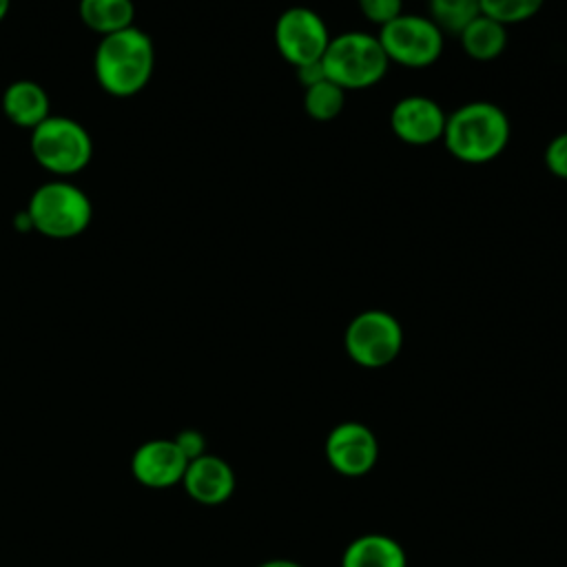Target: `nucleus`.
<instances>
[{
	"instance_id": "f257e3e1",
	"label": "nucleus",
	"mask_w": 567,
	"mask_h": 567,
	"mask_svg": "<svg viewBox=\"0 0 567 567\" xmlns=\"http://www.w3.org/2000/svg\"><path fill=\"white\" fill-rule=\"evenodd\" d=\"M512 126L507 113L487 100H472L447 113L445 151L465 164H487L503 155Z\"/></svg>"
},
{
	"instance_id": "f03ea898",
	"label": "nucleus",
	"mask_w": 567,
	"mask_h": 567,
	"mask_svg": "<svg viewBox=\"0 0 567 567\" xmlns=\"http://www.w3.org/2000/svg\"><path fill=\"white\" fill-rule=\"evenodd\" d=\"M93 69L97 84L106 93L115 97H131L140 93L153 75L155 47L142 29L128 27L100 40Z\"/></svg>"
},
{
	"instance_id": "7ed1b4c3",
	"label": "nucleus",
	"mask_w": 567,
	"mask_h": 567,
	"mask_svg": "<svg viewBox=\"0 0 567 567\" xmlns=\"http://www.w3.org/2000/svg\"><path fill=\"white\" fill-rule=\"evenodd\" d=\"M326 78L346 93L379 84L388 73V55L374 33L346 31L332 35L321 58Z\"/></svg>"
},
{
	"instance_id": "20e7f679",
	"label": "nucleus",
	"mask_w": 567,
	"mask_h": 567,
	"mask_svg": "<svg viewBox=\"0 0 567 567\" xmlns=\"http://www.w3.org/2000/svg\"><path fill=\"white\" fill-rule=\"evenodd\" d=\"M27 215L31 228L51 239H71L84 233L93 217L89 195L64 179H53L35 188Z\"/></svg>"
},
{
	"instance_id": "39448f33",
	"label": "nucleus",
	"mask_w": 567,
	"mask_h": 567,
	"mask_svg": "<svg viewBox=\"0 0 567 567\" xmlns=\"http://www.w3.org/2000/svg\"><path fill=\"white\" fill-rule=\"evenodd\" d=\"M31 153L44 171L69 177L89 166L93 140L80 122L64 115H49L31 133Z\"/></svg>"
},
{
	"instance_id": "423d86ee",
	"label": "nucleus",
	"mask_w": 567,
	"mask_h": 567,
	"mask_svg": "<svg viewBox=\"0 0 567 567\" xmlns=\"http://www.w3.org/2000/svg\"><path fill=\"white\" fill-rule=\"evenodd\" d=\"M346 354L361 368H385L403 348L399 319L381 308H370L350 319L343 332Z\"/></svg>"
},
{
	"instance_id": "0eeeda50",
	"label": "nucleus",
	"mask_w": 567,
	"mask_h": 567,
	"mask_svg": "<svg viewBox=\"0 0 567 567\" xmlns=\"http://www.w3.org/2000/svg\"><path fill=\"white\" fill-rule=\"evenodd\" d=\"M388 62L405 69H427L439 62L443 53V31L419 13H401L377 33Z\"/></svg>"
},
{
	"instance_id": "6e6552de",
	"label": "nucleus",
	"mask_w": 567,
	"mask_h": 567,
	"mask_svg": "<svg viewBox=\"0 0 567 567\" xmlns=\"http://www.w3.org/2000/svg\"><path fill=\"white\" fill-rule=\"evenodd\" d=\"M330 38L326 20L310 7H288L275 22V47L295 69L319 62Z\"/></svg>"
},
{
	"instance_id": "1a4fd4ad",
	"label": "nucleus",
	"mask_w": 567,
	"mask_h": 567,
	"mask_svg": "<svg viewBox=\"0 0 567 567\" xmlns=\"http://www.w3.org/2000/svg\"><path fill=\"white\" fill-rule=\"evenodd\" d=\"M326 458L334 472L348 478L368 474L379 461V441L361 421L337 423L326 436Z\"/></svg>"
},
{
	"instance_id": "9d476101",
	"label": "nucleus",
	"mask_w": 567,
	"mask_h": 567,
	"mask_svg": "<svg viewBox=\"0 0 567 567\" xmlns=\"http://www.w3.org/2000/svg\"><path fill=\"white\" fill-rule=\"evenodd\" d=\"M447 113L427 95H405L390 111V131L410 146H427L443 140Z\"/></svg>"
},
{
	"instance_id": "9b49d317",
	"label": "nucleus",
	"mask_w": 567,
	"mask_h": 567,
	"mask_svg": "<svg viewBox=\"0 0 567 567\" xmlns=\"http://www.w3.org/2000/svg\"><path fill=\"white\" fill-rule=\"evenodd\" d=\"M133 474L148 487H168L184 478L188 458L175 441H148L133 454Z\"/></svg>"
},
{
	"instance_id": "f8f14e48",
	"label": "nucleus",
	"mask_w": 567,
	"mask_h": 567,
	"mask_svg": "<svg viewBox=\"0 0 567 567\" xmlns=\"http://www.w3.org/2000/svg\"><path fill=\"white\" fill-rule=\"evenodd\" d=\"M190 498L204 505L224 503L235 489V474L230 465L213 454H202L193 458L182 478Z\"/></svg>"
},
{
	"instance_id": "ddd939ff",
	"label": "nucleus",
	"mask_w": 567,
	"mask_h": 567,
	"mask_svg": "<svg viewBox=\"0 0 567 567\" xmlns=\"http://www.w3.org/2000/svg\"><path fill=\"white\" fill-rule=\"evenodd\" d=\"M341 567H408L405 549L388 534L357 536L341 556Z\"/></svg>"
},
{
	"instance_id": "4468645a",
	"label": "nucleus",
	"mask_w": 567,
	"mask_h": 567,
	"mask_svg": "<svg viewBox=\"0 0 567 567\" xmlns=\"http://www.w3.org/2000/svg\"><path fill=\"white\" fill-rule=\"evenodd\" d=\"M2 111L13 124L33 131L51 115L49 95L38 82L16 80L2 95Z\"/></svg>"
},
{
	"instance_id": "2eb2a0df",
	"label": "nucleus",
	"mask_w": 567,
	"mask_h": 567,
	"mask_svg": "<svg viewBox=\"0 0 567 567\" xmlns=\"http://www.w3.org/2000/svg\"><path fill=\"white\" fill-rule=\"evenodd\" d=\"M456 38L467 58L476 62H492L507 47V27L481 13Z\"/></svg>"
},
{
	"instance_id": "dca6fc26",
	"label": "nucleus",
	"mask_w": 567,
	"mask_h": 567,
	"mask_svg": "<svg viewBox=\"0 0 567 567\" xmlns=\"http://www.w3.org/2000/svg\"><path fill=\"white\" fill-rule=\"evenodd\" d=\"M78 9L82 22L102 38L133 27L135 18L133 0H80Z\"/></svg>"
},
{
	"instance_id": "f3484780",
	"label": "nucleus",
	"mask_w": 567,
	"mask_h": 567,
	"mask_svg": "<svg viewBox=\"0 0 567 567\" xmlns=\"http://www.w3.org/2000/svg\"><path fill=\"white\" fill-rule=\"evenodd\" d=\"M343 106H346V91L328 78L303 89V111L310 120L330 122L341 115Z\"/></svg>"
},
{
	"instance_id": "a211bd4d",
	"label": "nucleus",
	"mask_w": 567,
	"mask_h": 567,
	"mask_svg": "<svg viewBox=\"0 0 567 567\" xmlns=\"http://www.w3.org/2000/svg\"><path fill=\"white\" fill-rule=\"evenodd\" d=\"M476 16H481L478 0H427V18L443 35H458Z\"/></svg>"
},
{
	"instance_id": "6ab92c4d",
	"label": "nucleus",
	"mask_w": 567,
	"mask_h": 567,
	"mask_svg": "<svg viewBox=\"0 0 567 567\" xmlns=\"http://www.w3.org/2000/svg\"><path fill=\"white\" fill-rule=\"evenodd\" d=\"M478 4L483 16L509 27L534 18L545 0H478Z\"/></svg>"
},
{
	"instance_id": "aec40b11",
	"label": "nucleus",
	"mask_w": 567,
	"mask_h": 567,
	"mask_svg": "<svg viewBox=\"0 0 567 567\" xmlns=\"http://www.w3.org/2000/svg\"><path fill=\"white\" fill-rule=\"evenodd\" d=\"M357 7L361 16L377 27H383L403 13V0H357Z\"/></svg>"
},
{
	"instance_id": "412c9836",
	"label": "nucleus",
	"mask_w": 567,
	"mask_h": 567,
	"mask_svg": "<svg viewBox=\"0 0 567 567\" xmlns=\"http://www.w3.org/2000/svg\"><path fill=\"white\" fill-rule=\"evenodd\" d=\"M545 166L554 177L567 179V131L549 140L545 148Z\"/></svg>"
},
{
	"instance_id": "4be33fe9",
	"label": "nucleus",
	"mask_w": 567,
	"mask_h": 567,
	"mask_svg": "<svg viewBox=\"0 0 567 567\" xmlns=\"http://www.w3.org/2000/svg\"><path fill=\"white\" fill-rule=\"evenodd\" d=\"M175 443H177V447L182 450V454L188 458V463H190L193 458H197V456L204 454V436H202L199 432H195V430H184V432H179L177 439H175Z\"/></svg>"
},
{
	"instance_id": "5701e85b",
	"label": "nucleus",
	"mask_w": 567,
	"mask_h": 567,
	"mask_svg": "<svg viewBox=\"0 0 567 567\" xmlns=\"http://www.w3.org/2000/svg\"><path fill=\"white\" fill-rule=\"evenodd\" d=\"M295 71H297L299 84H301L303 89H308V86H312V84H317V82L326 80V71H323V64H321V60H319V62H310V64H303V66H297Z\"/></svg>"
},
{
	"instance_id": "b1692460",
	"label": "nucleus",
	"mask_w": 567,
	"mask_h": 567,
	"mask_svg": "<svg viewBox=\"0 0 567 567\" xmlns=\"http://www.w3.org/2000/svg\"><path fill=\"white\" fill-rule=\"evenodd\" d=\"M259 567H303V565H299L295 560H288V558H272V560L261 563Z\"/></svg>"
},
{
	"instance_id": "393cba45",
	"label": "nucleus",
	"mask_w": 567,
	"mask_h": 567,
	"mask_svg": "<svg viewBox=\"0 0 567 567\" xmlns=\"http://www.w3.org/2000/svg\"><path fill=\"white\" fill-rule=\"evenodd\" d=\"M9 7H11V0H0V22H2L4 16L9 13Z\"/></svg>"
}]
</instances>
